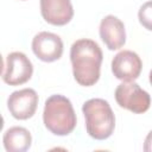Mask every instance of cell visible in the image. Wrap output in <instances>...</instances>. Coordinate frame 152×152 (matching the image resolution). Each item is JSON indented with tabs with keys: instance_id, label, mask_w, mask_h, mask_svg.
Masks as SVG:
<instances>
[{
	"instance_id": "cell-1",
	"label": "cell",
	"mask_w": 152,
	"mask_h": 152,
	"mask_svg": "<svg viewBox=\"0 0 152 152\" xmlns=\"http://www.w3.org/2000/svg\"><path fill=\"white\" fill-rule=\"evenodd\" d=\"M103 53L99 44L91 39L82 38L72 43L70 61L76 82L83 87L94 86L100 78Z\"/></svg>"
},
{
	"instance_id": "cell-2",
	"label": "cell",
	"mask_w": 152,
	"mask_h": 152,
	"mask_svg": "<svg viewBox=\"0 0 152 152\" xmlns=\"http://www.w3.org/2000/svg\"><path fill=\"white\" fill-rule=\"evenodd\" d=\"M43 122L55 135L70 134L77 124L76 114L70 100L63 95H51L44 104Z\"/></svg>"
},
{
	"instance_id": "cell-3",
	"label": "cell",
	"mask_w": 152,
	"mask_h": 152,
	"mask_svg": "<svg viewBox=\"0 0 152 152\" xmlns=\"http://www.w3.org/2000/svg\"><path fill=\"white\" fill-rule=\"evenodd\" d=\"M87 133L96 140L108 139L115 128V116L110 104L103 99H90L82 106Z\"/></svg>"
},
{
	"instance_id": "cell-4",
	"label": "cell",
	"mask_w": 152,
	"mask_h": 152,
	"mask_svg": "<svg viewBox=\"0 0 152 152\" xmlns=\"http://www.w3.org/2000/svg\"><path fill=\"white\" fill-rule=\"evenodd\" d=\"M115 101L121 108L135 114L147 112L151 106L150 94L141 89L140 86L134 81L122 82L116 87Z\"/></svg>"
},
{
	"instance_id": "cell-5",
	"label": "cell",
	"mask_w": 152,
	"mask_h": 152,
	"mask_svg": "<svg viewBox=\"0 0 152 152\" xmlns=\"http://www.w3.org/2000/svg\"><path fill=\"white\" fill-rule=\"evenodd\" d=\"M33 74V65L28 57L20 52L14 51L7 55L4 71L2 81L10 86H20L26 83Z\"/></svg>"
},
{
	"instance_id": "cell-6",
	"label": "cell",
	"mask_w": 152,
	"mask_h": 152,
	"mask_svg": "<svg viewBox=\"0 0 152 152\" xmlns=\"http://www.w3.org/2000/svg\"><path fill=\"white\" fill-rule=\"evenodd\" d=\"M38 95L34 89L25 88L13 91L7 99V108L17 120H27L37 110Z\"/></svg>"
},
{
	"instance_id": "cell-7",
	"label": "cell",
	"mask_w": 152,
	"mask_h": 152,
	"mask_svg": "<svg viewBox=\"0 0 152 152\" xmlns=\"http://www.w3.org/2000/svg\"><path fill=\"white\" fill-rule=\"evenodd\" d=\"M142 62L140 57L131 50H122L118 52L112 61V72L122 82L135 81L140 76Z\"/></svg>"
},
{
	"instance_id": "cell-8",
	"label": "cell",
	"mask_w": 152,
	"mask_h": 152,
	"mask_svg": "<svg viewBox=\"0 0 152 152\" xmlns=\"http://www.w3.org/2000/svg\"><path fill=\"white\" fill-rule=\"evenodd\" d=\"M32 51L43 62H55L63 55V42L52 32H39L32 39Z\"/></svg>"
},
{
	"instance_id": "cell-9",
	"label": "cell",
	"mask_w": 152,
	"mask_h": 152,
	"mask_svg": "<svg viewBox=\"0 0 152 152\" xmlns=\"http://www.w3.org/2000/svg\"><path fill=\"white\" fill-rule=\"evenodd\" d=\"M100 38L109 50H119L126 43V31L124 23L115 15H106L99 27Z\"/></svg>"
},
{
	"instance_id": "cell-10",
	"label": "cell",
	"mask_w": 152,
	"mask_h": 152,
	"mask_svg": "<svg viewBox=\"0 0 152 152\" xmlns=\"http://www.w3.org/2000/svg\"><path fill=\"white\" fill-rule=\"evenodd\" d=\"M43 19L55 26L66 25L74 17L71 0H40Z\"/></svg>"
},
{
	"instance_id": "cell-11",
	"label": "cell",
	"mask_w": 152,
	"mask_h": 152,
	"mask_svg": "<svg viewBox=\"0 0 152 152\" xmlns=\"http://www.w3.org/2000/svg\"><path fill=\"white\" fill-rule=\"evenodd\" d=\"M2 142L7 152H25L31 147L32 137L26 128L14 126L4 133Z\"/></svg>"
},
{
	"instance_id": "cell-12",
	"label": "cell",
	"mask_w": 152,
	"mask_h": 152,
	"mask_svg": "<svg viewBox=\"0 0 152 152\" xmlns=\"http://www.w3.org/2000/svg\"><path fill=\"white\" fill-rule=\"evenodd\" d=\"M139 23L148 31H152V0L141 5L138 12Z\"/></svg>"
},
{
	"instance_id": "cell-13",
	"label": "cell",
	"mask_w": 152,
	"mask_h": 152,
	"mask_svg": "<svg viewBox=\"0 0 152 152\" xmlns=\"http://www.w3.org/2000/svg\"><path fill=\"white\" fill-rule=\"evenodd\" d=\"M144 151L145 152H152V131L145 138V141H144Z\"/></svg>"
},
{
	"instance_id": "cell-14",
	"label": "cell",
	"mask_w": 152,
	"mask_h": 152,
	"mask_svg": "<svg viewBox=\"0 0 152 152\" xmlns=\"http://www.w3.org/2000/svg\"><path fill=\"white\" fill-rule=\"evenodd\" d=\"M150 83L152 84V70L150 71Z\"/></svg>"
}]
</instances>
